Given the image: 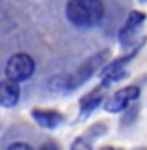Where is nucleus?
<instances>
[{
    "label": "nucleus",
    "instance_id": "nucleus-2",
    "mask_svg": "<svg viewBox=\"0 0 147 150\" xmlns=\"http://www.w3.org/2000/svg\"><path fill=\"white\" fill-rule=\"evenodd\" d=\"M108 55H110V52H108V50L99 52V53L92 55L89 59L85 61V63L80 66L74 74H69V92L86 83L88 80L94 75V72H97V70L107 63Z\"/></svg>",
    "mask_w": 147,
    "mask_h": 150
},
{
    "label": "nucleus",
    "instance_id": "nucleus-15",
    "mask_svg": "<svg viewBox=\"0 0 147 150\" xmlns=\"http://www.w3.org/2000/svg\"><path fill=\"white\" fill-rule=\"evenodd\" d=\"M139 2H147V0H139Z\"/></svg>",
    "mask_w": 147,
    "mask_h": 150
},
{
    "label": "nucleus",
    "instance_id": "nucleus-14",
    "mask_svg": "<svg viewBox=\"0 0 147 150\" xmlns=\"http://www.w3.org/2000/svg\"><path fill=\"white\" fill-rule=\"evenodd\" d=\"M135 150H146V149H135Z\"/></svg>",
    "mask_w": 147,
    "mask_h": 150
},
{
    "label": "nucleus",
    "instance_id": "nucleus-10",
    "mask_svg": "<svg viewBox=\"0 0 147 150\" xmlns=\"http://www.w3.org/2000/svg\"><path fill=\"white\" fill-rule=\"evenodd\" d=\"M70 150H92V139L88 138L86 134L80 136V138H77L72 142Z\"/></svg>",
    "mask_w": 147,
    "mask_h": 150
},
{
    "label": "nucleus",
    "instance_id": "nucleus-1",
    "mask_svg": "<svg viewBox=\"0 0 147 150\" xmlns=\"http://www.w3.org/2000/svg\"><path fill=\"white\" fill-rule=\"evenodd\" d=\"M105 8L102 0H69L66 16L77 28H92L100 23Z\"/></svg>",
    "mask_w": 147,
    "mask_h": 150
},
{
    "label": "nucleus",
    "instance_id": "nucleus-11",
    "mask_svg": "<svg viewBox=\"0 0 147 150\" xmlns=\"http://www.w3.org/2000/svg\"><path fill=\"white\" fill-rule=\"evenodd\" d=\"M8 150H35V149L27 142H14L8 147Z\"/></svg>",
    "mask_w": 147,
    "mask_h": 150
},
{
    "label": "nucleus",
    "instance_id": "nucleus-7",
    "mask_svg": "<svg viewBox=\"0 0 147 150\" xmlns=\"http://www.w3.org/2000/svg\"><path fill=\"white\" fill-rule=\"evenodd\" d=\"M31 117L41 128H45V130H53L64 122V116L55 110H41V108H38V110L31 111Z\"/></svg>",
    "mask_w": 147,
    "mask_h": 150
},
{
    "label": "nucleus",
    "instance_id": "nucleus-4",
    "mask_svg": "<svg viewBox=\"0 0 147 150\" xmlns=\"http://www.w3.org/2000/svg\"><path fill=\"white\" fill-rule=\"evenodd\" d=\"M139 94H141V89L138 86H135V84H130V86L117 89L113 96H110L107 98L105 110L108 112L125 111L131 102H135V100H138V98H139Z\"/></svg>",
    "mask_w": 147,
    "mask_h": 150
},
{
    "label": "nucleus",
    "instance_id": "nucleus-5",
    "mask_svg": "<svg viewBox=\"0 0 147 150\" xmlns=\"http://www.w3.org/2000/svg\"><path fill=\"white\" fill-rule=\"evenodd\" d=\"M110 88H111V84L108 81H105V80H102V83L99 84V86H96L88 94H85V96L80 98V116L85 117V116L91 114V112L105 100L107 92Z\"/></svg>",
    "mask_w": 147,
    "mask_h": 150
},
{
    "label": "nucleus",
    "instance_id": "nucleus-6",
    "mask_svg": "<svg viewBox=\"0 0 147 150\" xmlns=\"http://www.w3.org/2000/svg\"><path fill=\"white\" fill-rule=\"evenodd\" d=\"M144 21H146V16L143 13L139 11L130 13V16L127 17V22L119 31V41L122 47H130L136 42V35H138V30L141 28Z\"/></svg>",
    "mask_w": 147,
    "mask_h": 150
},
{
    "label": "nucleus",
    "instance_id": "nucleus-12",
    "mask_svg": "<svg viewBox=\"0 0 147 150\" xmlns=\"http://www.w3.org/2000/svg\"><path fill=\"white\" fill-rule=\"evenodd\" d=\"M39 150H58V145L53 142H45L44 145H41Z\"/></svg>",
    "mask_w": 147,
    "mask_h": 150
},
{
    "label": "nucleus",
    "instance_id": "nucleus-9",
    "mask_svg": "<svg viewBox=\"0 0 147 150\" xmlns=\"http://www.w3.org/2000/svg\"><path fill=\"white\" fill-rule=\"evenodd\" d=\"M49 89L53 92H69V74L52 77L49 81Z\"/></svg>",
    "mask_w": 147,
    "mask_h": 150
},
{
    "label": "nucleus",
    "instance_id": "nucleus-3",
    "mask_svg": "<svg viewBox=\"0 0 147 150\" xmlns=\"http://www.w3.org/2000/svg\"><path fill=\"white\" fill-rule=\"evenodd\" d=\"M35 72V61L27 53H16L9 56L5 66V75L13 81H25Z\"/></svg>",
    "mask_w": 147,
    "mask_h": 150
},
{
    "label": "nucleus",
    "instance_id": "nucleus-8",
    "mask_svg": "<svg viewBox=\"0 0 147 150\" xmlns=\"http://www.w3.org/2000/svg\"><path fill=\"white\" fill-rule=\"evenodd\" d=\"M19 97H21V88L13 80H3L0 81V106L13 108L17 105Z\"/></svg>",
    "mask_w": 147,
    "mask_h": 150
},
{
    "label": "nucleus",
    "instance_id": "nucleus-13",
    "mask_svg": "<svg viewBox=\"0 0 147 150\" xmlns=\"http://www.w3.org/2000/svg\"><path fill=\"white\" fill-rule=\"evenodd\" d=\"M100 150H122L119 147H111V145H108V147H102Z\"/></svg>",
    "mask_w": 147,
    "mask_h": 150
}]
</instances>
